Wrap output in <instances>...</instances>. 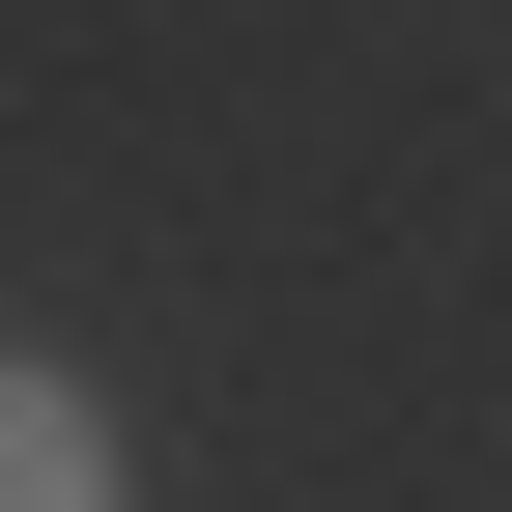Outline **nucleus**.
Segmentation results:
<instances>
[{
	"label": "nucleus",
	"instance_id": "obj_1",
	"mask_svg": "<svg viewBox=\"0 0 512 512\" xmlns=\"http://www.w3.org/2000/svg\"><path fill=\"white\" fill-rule=\"evenodd\" d=\"M0 512H114V427L57 399V370H0Z\"/></svg>",
	"mask_w": 512,
	"mask_h": 512
}]
</instances>
